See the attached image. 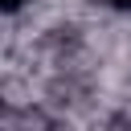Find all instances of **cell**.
<instances>
[{"label":"cell","instance_id":"obj_1","mask_svg":"<svg viewBox=\"0 0 131 131\" xmlns=\"http://www.w3.org/2000/svg\"><path fill=\"white\" fill-rule=\"evenodd\" d=\"M106 8H115V12H131V0H102Z\"/></svg>","mask_w":131,"mask_h":131},{"label":"cell","instance_id":"obj_2","mask_svg":"<svg viewBox=\"0 0 131 131\" xmlns=\"http://www.w3.org/2000/svg\"><path fill=\"white\" fill-rule=\"evenodd\" d=\"M20 8H25V0H4V12H8V16H16Z\"/></svg>","mask_w":131,"mask_h":131}]
</instances>
